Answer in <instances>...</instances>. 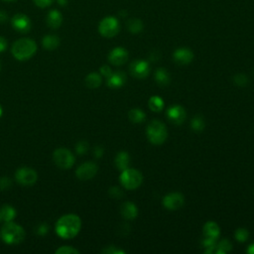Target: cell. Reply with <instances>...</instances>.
I'll return each mask as SVG.
<instances>
[{
    "label": "cell",
    "instance_id": "obj_1",
    "mask_svg": "<svg viewBox=\"0 0 254 254\" xmlns=\"http://www.w3.org/2000/svg\"><path fill=\"white\" fill-rule=\"evenodd\" d=\"M82 220L80 217L69 214L61 217L56 223V233L64 239H71L77 236L81 231Z\"/></svg>",
    "mask_w": 254,
    "mask_h": 254
},
{
    "label": "cell",
    "instance_id": "obj_2",
    "mask_svg": "<svg viewBox=\"0 0 254 254\" xmlns=\"http://www.w3.org/2000/svg\"><path fill=\"white\" fill-rule=\"evenodd\" d=\"M37 51V44L29 38H22L13 43L11 52L18 61H27L32 58Z\"/></svg>",
    "mask_w": 254,
    "mask_h": 254
},
{
    "label": "cell",
    "instance_id": "obj_3",
    "mask_svg": "<svg viewBox=\"0 0 254 254\" xmlns=\"http://www.w3.org/2000/svg\"><path fill=\"white\" fill-rule=\"evenodd\" d=\"M25 236L24 228L12 221L5 222L1 228V237L7 244H20L25 239Z\"/></svg>",
    "mask_w": 254,
    "mask_h": 254
},
{
    "label": "cell",
    "instance_id": "obj_4",
    "mask_svg": "<svg viewBox=\"0 0 254 254\" xmlns=\"http://www.w3.org/2000/svg\"><path fill=\"white\" fill-rule=\"evenodd\" d=\"M168 132L165 124L158 120L151 121L147 127V137L154 145H161L165 142Z\"/></svg>",
    "mask_w": 254,
    "mask_h": 254
},
{
    "label": "cell",
    "instance_id": "obj_5",
    "mask_svg": "<svg viewBox=\"0 0 254 254\" xmlns=\"http://www.w3.org/2000/svg\"><path fill=\"white\" fill-rule=\"evenodd\" d=\"M120 183L127 190H134L138 188L143 180L141 173L134 169H125L120 175Z\"/></svg>",
    "mask_w": 254,
    "mask_h": 254
},
{
    "label": "cell",
    "instance_id": "obj_6",
    "mask_svg": "<svg viewBox=\"0 0 254 254\" xmlns=\"http://www.w3.org/2000/svg\"><path fill=\"white\" fill-rule=\"evenodd\" d=\"M120 25L115 17L109 16L100 21L98 25V32L101 36L106 38H112L119 32Z\"/></svg>",
    "mask_w": 254,
    "mask_h": 254
},
{
    "label": "cell",
    "instance_id": "obj_7",
    "mask_svg": "<svg viewBox=\"0 0 254 254\" xmlns=\"http://www.w3.org/2000/svg\"><path fill=\"white\" fill-rule=\"evenodd\" d=\"M53 159L55 164L63 170H68L72 168L74 164V156L67 148H59L55 150Z\"/></svg>",
    "mask_w": 254,
    "mask_h": 254
},
{
    "label": "cell",
    "instance_id": "obj_8",
    "mask_svg": "<svg viewBox=\"0 0 254 254\" xmlns=\"http://www.w3.org/2000/svg\"><path fill=\"white\" fill-rule=\"evenodd\" d=\"M15 179L21 186H33L38 180V175L33 169L22 167L16 171Z\"/></svg>",
    "mask_w": 254,
    "mask_h": 254
},
{
    "label": "cell",
    "instance_id": "obj_9",
    "mask_svg": "<svg viewBox=\"0 0 254 254\" xmlns=\"http://www.w3.org/2000/svg\"><path fill=\"white\" fill-rule=\"evenodd\" d=\"M12 27L20 33H28L32 28L30 18L23 13H18L11 20Z\"/></svg>",
    "mask_w": 254,
    "mask_h": 254
},
{
    "label": "cell",
    "instance_id": "obj_10",
    "mask_svg": "<svg viewBox=\"0 0 254 254\" xmlns=\"http://www.w3.org/2000/svg\"><path fill=\"white\" fill-rule=\"evenodd\" d=\"M97 165L93 162H86L84 164H82L77 171H75V175L79 178L80 180L82 181H87L91 179L95 176V174L97 173Z\"/></svg>",
    "mask_w": 254,
    "mask_h": 254
},
{
    "label": "cell",
    "instance_id": "obj_11",
    "mask_svg": "<svg viewBox=\"0 0 254 254\" xmlns=\"http://www.w3.org/2000/svg\"><path fill=\"white\" fill-rule=\"evenodd\" d=\"M163 205L166 209L175 211L184 205V197L180 193H172L167 195L163 200Z\"/></svg>",
    "mask_w": 254,
    "mask_h": 254
},
{
    "label": "cell",
    "instance_id": "obj_12",
    "mask_svg": "<svg viewBox=\"0 0 254 254\" xmlns=\"http://www.w3.org/2000/svg\"><path fill=\"white\" fill-rule=\"evenodd\" d=\"M128 60V53L124 48L118 47L113 49L109 55V61L114 66H121Z\"/></svg>",
    "mask_w": 254,
    "mask_h": 254
},
{
    "label": "cell",
    "instance_id": "obj_13",
    "mask_svg": "<svg viewBox=\"0 0 254 254\" xmlns=\"http://www.w3.org/2000/svg\"><path fill=\"white\" fill-rule=\"evenodd\" d=\"M129 70L133 77L137 79H144L148 75L150 68L149 64L145 61H135L130 65Z\"/></svg>",
    "mask_w": 254,
    "mask_h": 254
},
{
    "label": "cell",
    "instance_id": "obj_14",
    "mask_svg": "<svg viewBox=\"0 0 254 254\" xmlns=\"http://www.w3.org/2000/svg\"><path fill=\"white\" fill-rule=\"evenodd\" d=\"M167 116L174 124H181L186 118V111L180 106H175L168 109Z\"/></svg>",
    "mask_w": 254,
    "mask_h": 254
},
{
    "label": "cell",
    "instance_id": "obj_15",
    "mask_svg": "<svg viewBox=\"0 0 254 254\" xmlns=\"http://www.w3.org/2000/svg\"><path fill=\"white\" fill-rule=\"evenodd\" d=\"M194 54L190 49L181 48L176 50L174 53V60L180 65H188L193 61Z\"/></svg>",
    "mask_w": 254,
    "mask_h": 254
},
{
    "label": "cell",
    "instance_id": "obj_16",
    "mask_svg": "<svg viewBox=\"0 0 254 254\" xmlns=\"http://www.w3.org/2000/svg\"><path fill=\"white\" fill-rule=\"evenodd\" d=\"M46 22L51 29H58L63 23V15L59 10H51L47 15Z\"/></svg>",
    "mask_w": 254,
    "mask_h": 254
},
{
    "label": "cell",
    "instance_id": "obj_17",
    "mask_svg": "<svg viewBox=\"0 0 254 254\" xmlns=\"http://www.w3.org/2000/svg\"><path fill=\"white\" fill-rule=\"evenodd\" d=\"M126 82V75L122 72L112 73V74L108 79V86L109 88H120L122 87Z\"/></svg>",
    "mask_w": 254,
    "mask_h": 254
},
{
    "label": "cell",
    "instance_id": "obj_18",
    "mask_svg": "<svg viewBox=\"0 0 254 254\" xmlns=\"http://www.w3.org/2000/svg\"><path fill=\"white\" fill-rule=\"evenodd\" d=\"M137 208L133 202L127 201L121 207V215L126 219H133L137 217Z\"/></svg>",
    "mask_w": 254,
    "mask_h": 254
},
{
    "label": "cell",
    "instance_id": "obj_19",
    "mask_svg": "<svg viewBox=\"0 0 254 254\" xmlns=\"http://www.w3.org/2000/svg\"><path fill=\"white\" fill-rule=\"evenodd\" d=\"M42 45L46 50L53 51L59 47L60 39L56 35H47L43 38Z\"/></svg>",
    "mask_w": 254,
    "mask_h": 254
},
{
    "label": "cell",
    "instance_id": "obj_20",
    "mask_svg": "<svg viewBox=\"0 0 254 254\" xmlns=\"http://www.w3.org/2000/svg\"><path fill=\"white\" fill-rule=\"evenodd\" d=\"M204 233L206 237L218 238L219 236V226L215 221H208L204 226Z\"/></svg>",
    "mask_w": 254,
    "mask_h": 254
},
{
    "label": "cell",
    "instance_id": "obj_21",
    "mask_svg": "<svg viewBox=\"0 0 254 254\" xmlns=\"http://www.w3.org/2000/svg\"><path fill=\"white\" fill-rule=\"evenodd\" d=\"M16 210L9 205H5L0 210V216H1V219L5 222L12 221L16 218Z\"/></svg>",
    "mask_w": 254,
    "mask_h": 254
},
{
    "label": "cell",
    "instance_id": "obj_22",
    "mask_svg": "<svg viewBox=\"0 0 254 254\" xmlns=\"http://www.w3.org/2000/svg\"><path fill=\"white\" fill-rule=\"evenodd\" d=\"M115 165H116L117 169H119L121 171L128 168V166H129V155L124 151L120 152V153H118V155L115 158Z\"/></svg>",
    "mask_w": 254,
    "mask_h": 254
},
{
    "label": "cell",
    "instance_id": "obj_23",
    "mask_svg": "<svg viewBox=\"0 0 254 254\" xmlns=\"http://www.w3.org/2000/svg\"><path fill=\"white\" fill-rule=\"evenodd\" d=\"M85 83L89 89H97L101 85V77L96 73H91L86 78Z\"/></svg>",
    "mask_w": 254,
    "mask_h": 254
},
{
    "label": "cell",
    "instance_id": "obj_24",
    "mask_svg": "<svg viewBox=\"0 0 254 254\" xmlns=\"http://www.w3.org/2000/svg\"><path fill=\"white\" fill-rule=\"evenodd\" d=\"M155 80L161 86H166L170 83V75L165 69H158L155 73Z\"/></svg>",
    "mask_w": 254,
    "mask_h": 254
},
{
    "label": "cell",
    "instance_id": "obj_25",
    "mask_svg": "<svg viewBox=\"0 0 254 254\" xmlns=\"http://www.w3.org/2000/svg\"><path fill=\"white\" fill-rule=\"evenodd\" d=\"M149 108L151 110L159 112L164 108V100L159 96H152L149 99Z\"/></svg>",
    "mask_w": 254,
    "mask_h": 254
},
{
    "label": "cell",
    "instance_id": "obj_26",
    "mask_svg": "<svg viewBox=\"0 0 254 254\" xmlns=\"http://www.w3.org/2000/svg\"><path fill=\"white\" fill-rule=\"evenodd\" d=\"M127 28H128V30L131 33L137 34L142 31L143 23L139 19H131L128 21V23H127Z\"/></svg>",
    "mask_w": 254,
    "mask_h": 254
},
{
    "label": "cell",
    "instance_id": "obj_27",
    "mask_svg": "<svg viewBox=\"0 0 254 254\" xmlns=\"http://www.w3.org/2000/svg\"><path fill=\"white\" fill-rule=\"evenodd\" d=\"M128 117H129V119H130L132 122L140 123V122H143V121H144V119H145V113H144L141 109H132V110L129 111Z\"/></svg>",
    "mask_w": 254,
    "mask_h": 254
},
{
    "label": "cell",
    "instance_id": "obj_28",
    "mask_svg": "<svg viewBox=\"0 0 254 254\" xmlns=\"http://www.w3.org/2000/svg\"><path fill=\"white\" fill-rule=\"evenodd\" d=\"M202 246L206 248V253H213V252H215V249L218 246L217 238L206 237L204 240H202Z\"/></svg>",
    "mask_w": 254,
    "mask_h": 254
},
{
    "label": "cell",
    "instance_id": "obj_29",
    "mask_svg": "<svg viewBox=\"0 0 254 254\" xmlns=\"http://www.w3.org/2000/svg\"><path fill=\"white\" fill-rule=\"evenodd\" d=\"M191 126L193 130L195 131H201L202 129L205 128V121L202 119V117L200 116H196L192 119L191 122Z\"/></svg>",
    "mask_w": 254,
    "mask_h": 254
},
{
    "label": "cell",
    "instance_id": "obj_30",
    "mask_svg": "<svg viewBox=\"0 0 254 254\" xmlns=\"http://www.w3.org/2000/svg\"><path fill=\"white\" fill-rule=\"evenodd\" d=\"M218 249H217V253H225L227 251H230L232 248H233V245L232 243L226 240V239H223L221 240L218 244Z\"/></svg>",
    "mask_w": 254,
    "mask_h": 254
},
{
    "label": "cell",
    "instance_id": "obj_31",
    "mask_svg": "<svg viewBox=\"0 0 254 254\" xmlns=\"http://www.w3.org/2000/svg\"><path fill=\"white\" fill-rule=\"evenodd\" d=\"M56 254H79L80 251L78 249H75L72 246H61L59 247L56 251H55Z\"/></svg>",
    "mask_w": 254,
    "mask_h": 254
},
{
    "label": "cell",
    "instance_id": "obj_32",
    "mask_svg": "<svg viewBox=\"0 0 254 254\" xmlns=\"http://www.w3.org/2000/svg\"><path fill=\"white\" fill-rule=\"evenodd\" d=\"M249 236V233L247 232V230L245 228H239L236 232V237L239 242H244L245 240H247Z\"/></svg>",
    "mask_w": 254,
    "mask_h": 254
},
{
    "label": "cell",
    "instance_id": "obj_33",
    "mask_svg": "<svg viewBox=\"0 0 254 254\" xmlns=\"http://www.w3.org/2000/svg\"><path fill=\"white\" fill-rule=\"evenodd\" d=\"M12 183H11V180L8 179V178H1L0 179V191H4V190H7L11 187Z\"/></svg>",
    "mask_w": 254,
    "mask_h": 254
},
{
    "label": "cell",
    "instance_id": "obj_34",
    "mask_svg": "<svg viewBox=\"0 0 254 254\" xmlns=\"http://www.w3.org/2000/svg\"><path fill=\"white\" fill-rule=\"evenodd\" d=\"M234 82H235L237 86L243 87V86H245L246 83H247V78L245 77L244 74H241V73H240V74L236 75L235 79H234Z\"/></svg>",
    "mask_w": 254,
    "mask_h": 254
},
{
    "label": "cell",
    "instance_id": "obj_35",
    "mask_svg": "<svg viewBox=\"0 0 254 254\" xmlns=\"http://www.w3.org/2000/svg\"><path fill=\"white\" fill-rule=\"evenodd\" d=\"M89 149V145L87 142H79L77 144V146H75V150H77V152L79 154H85L87 153V151Z\"/></svg>",
    "mask_w": 254,
    "mask_h": 254
},
{
    "label": "cell",
    "instance_id": "obj_36",
    "mask_svg": "<svg viewBox=\"0 0 254 254\" xmlns=\"http://www.w3.org/2000/svg\"><path fill=\"white\" fill-rule=\"evenodd\" d=\"M34 3L40 8H46L53 3L54 0H33Z\"/></svg>",
    "mask_w": 254,
    "mask_h": 254
},
{
    "label": "cell",
    "instance_id": "obj_37",
    "mask_svg": "<svg viewBox=\"0 0 254 254\" xmlns=\"http://www.w3.org/2000/svg\"><path fill=\"white\" fill-rule=\"evenodd\" d=\"M100 73L103 74V75H105L106 78L109 79L110 75L112 74V71H111V69L109 66L106 65V66H103V67L100 68Z\"/></svg>",
    "mask_w": 254,
    "mask_h": 254
},
{
    "label": "cell",
    "instance_id": "obj_38",
    "mask_svg": "<svg viewBox=\"0 0 254 254\" xmlns=\"http://www.w3.org/2000/svg\"><path fill=\"white\" fill-rule=\"evenodd\" d=\"M6 48H7V41H6V39L0 36V53L4 52V51L6 50Z\"/></svg>",
    "mask_w": 254,
    "mask_h": 254
},
{
    "label": "cell",
    "instance_id": "obj_39",
    "mask_svg": "<svg viewBox=\"0 0 254 254\" xmlns=\"http://www.w3.org/2000/svg\"><path fill=\"white\" fill-rule=\"evenodd\" d=\"M103 252H104V253H111V254H117V253H119V254H124V253H125V252L122 251V250H116V249H114L113 246L105 249Z\"/></svg>",
    "mask_w": 254,
    "mask_h": 254
},
{
    "label": "cell",
    "instance_id": "obj_40",
    "mask_svg": "<svg viewBox=\"0 0 254 254\" xmlns=\"http://www.w3.org/2000/svg\"><path fill=\"white\" fill-rule=\"evenodd\" d=\"M109 193H110V195H111L113 198H115V199H117V198H119L120 196H122V193H121V191H120L118 188H111Z\"/></svg>",
    "mask_w": 254,
    "mask_h": 254
},
{
    "label": "cell",
    "instance_id": "obj_41",
    "mask_svg": "<svg viewBox=\"0 0 254 254\" xmlns=\"http://www.w3.org/2000/svg\"><path fill=\"white\" fill-rule=\"evenodd\" d=\"M7 20V14L5 11L0 10V23H4Z\"/></svg>",
    "mask_w": 254,
    "mask_h": 254
},
{
    "label": "cell",
    "instance_id": "obj_42",
    "mask_svg": "<svg viewBox=\"0 0 254 254\" xmlns=\"http://www.w3.org/2000/svg\"><path fill=\"white\" fill-rule=\"evenodd\" d=\"M39 230H41V231L39 232V234H40V235H45V234H47V233H48L49 227H48L46 224H41V225H40V227H39Z\"/></svg>",
    "mask_w": 254,
    "mask_h": 254
},
{
    "label": "cell",
    "instance_id": "obj_43",
    "mask_svg": "<svg viewBox=\"0 0 254 254\" xmlns=\"http://www.w3.org/2000/svg\"><path fill=\"white\" fill-rule=\"evenodd\" d=\"M103 153H104L103 149L99 148V147L95 148V151H94V155H95L96 157H101V155H103Z\"/></svg>",
    "mask_w": 254,
    "mask_h": 254
},
{
    "label": "cell",
    "instance_id": "obj_44",
    "mask_svg": "<svg viewBox=\"0 0 254 254\" xmlns=\"http://www.w3.org/2000/svg\"><path fill=\"white\" fill-rule=\"evenodd\" d=\"M247 252L248 253H251V254H254V243H252L251 245H249L248 249H247Z\"/></svg>",
    "mask_w": 254,
    "mask_h": 254
},
{
    "label": "cell",
    "instance_id": "obj_45",
    "mask_svg": "<svg viewBox=\"0 0 254 254\" xmlns=\"http://www.w3.org/2000/svg\"><path fill=\"white\" fill-rule=\"evenodd\" d=\"M58 2L60 5H67V0H58Z\"/></svg>",
    "mask_w": 254,
    "mask_h": 254
},
{
    "label": "cell",
    "instance_id": "obj_46",
    "mask_svg": "<svg viewBox=\"0 0 254 254\" xmlns=\"http://www.w3.org/2000/svg\"><path fill=\"white\" fill-rule=\"evenodd\" d=\"M2 111H3V110H2V107H1V106H0V117H1V116H2Z\"/></svg>",
    "mask_w": 254,
    "mask_h": 254
},
{
    "label": "cell",
    "instance_id": "obj_47",
    "mask_svg": "<svg viewBox=\"0 0 254 254\" xmlns=\"http://www.w3.org/2000/svg\"><path fill=\"white\" fill-rule=\"evenodd\" d=\"M3 1H6V2H11V1H15V0H3Z\"/></svg>",
    "mask_w": 254,
    "mask_h": 254
},
{
    "label": "cell",
    "instance_id": "obj_48",
    "mask_svg": "<svg viewBox=\"0 0 254 254\" xmlns=\"http://www.w3.org/2000/svg\"><path fill=\"white\" fill-rule=\"evenodd\" d=\"M2 219H1V216H0V221H1Z\"/></svg>",
    "mask_w": 254,
    "mask_h": 254
}]
</instances>
